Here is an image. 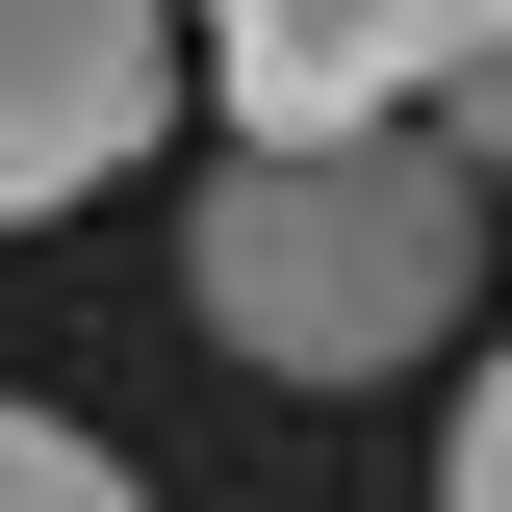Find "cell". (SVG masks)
Returning <instances> with one entry per match:
<instances>
[{
	"label": "cell",
	"instance_id": "1",
	"mask_svg": "<svg viewBox=\"0 0 512 512\" xmlns=\"http://www.w3.org/2000/svg\"><path fill=\"white\" fill-rule=\"evenodd\" d=\"M487 282V180L461 128H231V180L180 205V308L231 333L256 384H410Z\"/></svg>",
	"mask_w": 512,
	"mask_h": 512
},
{
	"label": "cell",
	"instance_id": "2",
	"mask_svg": "<svg viewBox=\"0 0 512 512\" xmlns=\"http://www.w3.org/2000/svg\"><path fill=\"white\" fill-rule=\"evenodd\" d=\"M180 128V0H0V231L103 205Z\"/></svg>",
	"mask_w": 512,
	"mask_h": 512
},
{
	"label": "cell",
	"instance_id": "3",
	"mask_svg": "<svg viewBox=\"0 0 512 512\" xmlns=\"http://www.w3.org/2000/svg\"><path fill=\"white\" fill-rule=\"evenodd\" d=\"M180 52L231 77V128H384L461 52H512V0H180Z\"/></svg>",
	"mask_w": 512,
	"mask_h": 512
},
{
	"label": "cell",
	"instance_id": "4",
	"mask_svg": "<svg viewBox=\"0 0 512 512\" xmlns=\"http://www.w3.org/2000/svg\"><path fill=\"white\" fill-rule=\"evenodd\" d=\"M0 512H154L103 436H52V410H0Z\"/></svg>",
	"mask_w": 512,
	"mask_h": 512
},
{
	"label": "cell",
	"instance_id": "5",
	"mask_svg": "<svg viewBox=\"0 0 512 512\" xmlns=\"http://www.w3.org/2000/svg\"><path fill=\"white\" fill-rule=\"evenodd\" d=\"M436 512H512V333H487V384H461V461H436Z\"/></svg>",
	"mask_w": 512,
	"mask_h": 512
}]
</instances>
